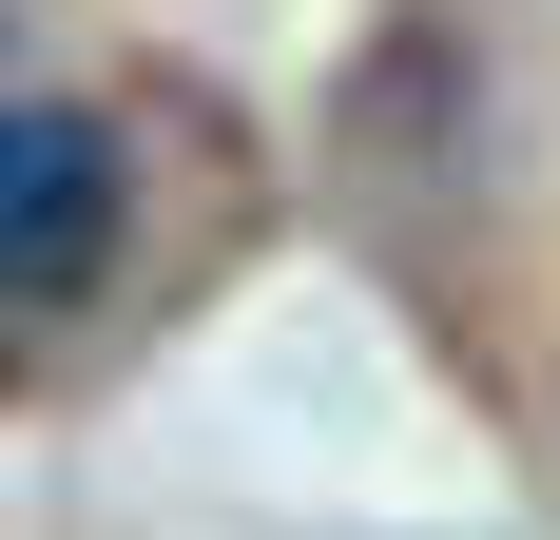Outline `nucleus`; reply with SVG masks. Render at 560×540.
I'll return each instance as SVG.
<instances>
[{"instance_id":"nucleus-1","label":"nucleus","mask_w":560,"mask_h":540,"mask_svg":"<svg viewBox=\"0 0 560 540\" xmlns=\"http://www.w3.org/2000/svg\"><path fill=\"white\" fill-rule=\"evenodd\" d=\"M116 232H136V136L78 116V97H0V309H20V348L78 328Z\"/></svg>"}]
</instances>
